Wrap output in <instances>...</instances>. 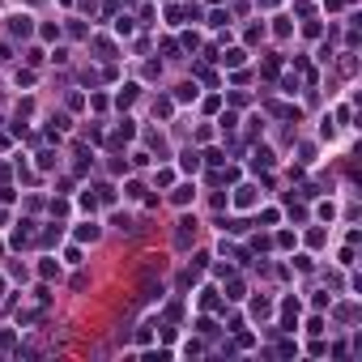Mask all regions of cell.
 Returning <instances> with one entry per match:
<instances>
[{
	"label": "cell",
	"instance_id": "cell-1",
	"mask_svg": "<svg viewBox=\"0 0 362 362\" xmlns=\"http://www.w3.org/2000/svg\"><path fill=\"white\" fill-rule=\"evenodd\" d=\"M30 30H34V26H30V17H26V13H13V17H9V34H21V39H26Z\"/></svg>",
	"mask_w": 362,
	"mask_h": 362
},
{
	"label": "cell",
	"instance_id": "cell-2",
	"mask_svg": "<svg viewBox=\"0 0 362 362\" xmlns=\"http://www.w3.org/2000/svg\"><path fill=\"white\" fill-rule=\"evenodd\" d=\"M196 235V222H192V217H184V222H179V230H175V243L179 247H188V239Z\"/></svg>",
	"mask_w": 362,
	"mask_h": 362
},
{
	"label": "cell",
	"instance_id": "cell-3",
	"mask_svg": "<svg viewBox=\"0 0 362 362\" xmlns=\"http://www.w3.org/2000/svg\"><path fill=\"white\" fill-rule=\"evenodd\" d=\"M235 204H239V209H251V204H256V188H239L235 192Z\"/></svg>",
	"mask_w": 362,
	"mask_h": 362
},
{
	"label": "cell",
	"instance_id": "cell-4",
	"mask_svg": "<svg viewBox=\"0 0 362 362\" xmlns=\"http://www.w3.org/2000/svg\"><path fill=\"white\" fill-rule=\"evenodd\" d=\"M281 320H286V328H294V320H298V303H294V298L281 303Z\"/></svg>",
	"mask_w": 362,
	"mask_h": 362
},
{
	"label": "cell",
	"instance_id": "cell-5",
	"mask_svg": "<svg viewBox=\"0 0 362 362\" xmlns=\"http://www.w3.org/2000/svg\"><path fill=\"white\" fill-rule=\"evenodd\" d=\"M269 311H273V303H269V298H256V303H251V316H256V320H264Z\"/></svg>",
	"mask_w": 362,
	"mask_h": 362
},
{
	"label": "cell",
	"instance_id": "cell-6",
	"mask_svg": "<svg viewBox=\"0 0 362 362\" xmlns=\"http://www.w3.org/2000/svg\"><path fill=\"white\" fill-rule=\"evenodd\" d=\"M175 98H179V102H192V98H196V86H192V81H184V86L175 90Z\"/></svg>",
	"mask_w": 362,
	"mask_h": 362
},
{
	"label": "cell",
	"instance_id": "cell-7",
	"mask_svg": "<svg viewBox=\"0 0 362 362\" xmlns=\"http://www.w3.org/2000/svg\"><path fill=\"white\" fill-rule=\"evenodd\" d=\"M184 171H200V153L196 149H184Z\"/></svg>",
	"mask_w": 362,
	"mask_h": 362
},
{
	"label": "cell",
	"instance_id": "cell-8",
	"mask_svg": "<svg viewBox=\"0 0 362 362\" xmlns=\"http://www.w3.org/2000/svg\"><path fill=\"white\" fill-rule=\"evenodd\" d=\"M132 98H137V86H124V90H119V94H115V107H128Z\"/></svg>",
	"mask_w": 362,
	"mask_h": 362
},
{
	"label": "cell",
	"instance_id": "cell-9",
	"mask_svg": "<svg viewBox=\"0 0 362 362\" xmlns=\"http://www.w3.org/2000/svg\"><path fill=\"white\" fill-rule=\"evenodd\" d=\"M217 60H222V64H230V68H239V64H243V51L235 47V51H226V56H217Z\"/></svg>",
	"mask_w": 362,
	"mask_h": 362
},
{
	"label": "cell",
	"instance_id": "cell-10",
	"mask_svg": "<svg viewBox=\"0 0 362 362\" xmlns=\"http://www.w3.org/2000/svg\"><path fill=\"white\" fill-rule=\"evenodd\" d=\"M251 162H256V171H260V166L269 171V166H273V153L269 149H256V158H251Z\"/></svg>",
	"mask_w": 362,
	"mask_h": 362
},
{
	"label": "cell",
	"instance_id": "cell-11",
	"mask_svg": "<svg viewBox=\"0 0 362 362\" xmlns=\"http://www.w3.org/2000/svg\"><path fill=\"white\" fill-rule=\"evenodd\" d=\"M77 239H90V243H94V239H98V226H94V222H86V226H77Z\"/></svg>",
	"mask_w": 362,
	"mask_h": 362
},
{
	"label": "cell",
	"instance_id": "cell-12",
	"mask_svg": "<svg viewBox=\"0 0 362 362\" xmlns=\"http://www.w3.org/2000/svg\"><path fill=\"white\" fill-rule=\"evenodd\" d=\"M204 162H209V166H222L226 158H222V149H209V153H204Z\"/></svg>",
	"mask_w": 362,
	"mask_h": 362
},
{
	"label": "cell",
	"instance_id": "cell-13",
	"mask_svg": "<svg viewBox=\"0 0 362 362\" xmlns=\"http://www.w3.org/2000/svg\"><path fill=\"white\" fill-rule=\"evenodd\" d=\"M0 251H5V247H0Z\"/></svg>",
	"mask_w": 362,
	"mask_h": 362
}]
</instances>
